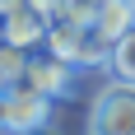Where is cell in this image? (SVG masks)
Segmentation results:
<instances>
[{
    "instance_id": "1",
    "label": "cell",
    "mask_w": 135,
    "mask_h": 135,
    "mask_svg": "<svg viewBox=\"0 0 135 135\" xmlns=\"http://www.w3.org/2000/svg\"><path fill=\"white\" fill-rule=\"evenodd\" d=\"M135 131V84L112 79L89 103V135H131Z\"/></svg>"
},
{
    "instance_id": "2",
    "label": "cell",
    "mask_w": 135,
    "mask_h": 135,
    "mask_svg": "<svg viewBox=\"0 0 135 135\" xmlns=\"http://www.w3.org/2000/svg\"><path fill=\"white\" fill-rule=\"evenodd\" d=\"M23 84H33L37 93H47V98H61L75 89V65L70 61H61V56H51L47 47H37V51L28 56V70H23Z\"/></svg>"
},
{
    "instance_id": "3",
    "label": "cell",
    "mask_w": 135,
    "mask_h": 135,
    "mask_svg": "<svg viewBox=\"0 0 135 135\" xmlns=\"http://www.w3.org/2000/svg\"><path fill=\"white\" fill-rule=\"evenodd\" d=\"M5 98H9V135H19V131H33V126H47L56 117V98H47V93H37L33 84H9L5 89Z\"/></svg>"
},
{
    "instance_id": "4",
    "label": "cell",
    "mask_w": 135,
    "mask_h": 135,
    "mask_svg": "<svg viewBox=\"0 0 135 135\" xmlns=\"http://www.w3.org/2000/svg\"><path fill=\"white\" fill-rule=\"evenodd\" d=\"M47 33H51V9H42L37 0L23 5V9H14V14H5V37L28 47V51L47 47Z\"/></svg>"
},
{
    "instance_id": "5",
    "label": "cell",
    "mask_w": 135,
    "mask_h": 135,
    "mask_svg": "<svg viewBox=\"0 0 135 135\" xmlns=\"http://www.w3.org/2000/svg\"><path fill=\"white\" fill-rule=\"evenodd\" d=\"M107 70H112V79H126V84H135V28H126L121 37L112 42Z\"/></svg>"
},
{
    "instance_id": "6",
    "label": "cell",
    "mask_w": 135,
    "mask_h": 135,
    "mask_svg": "<svg viewBox=\"0 0 135 135\" xmlns=\"http://www.w3.org/2000/svg\"><path fill=\"white\" fill-rule=\"evenodd\" d=\"M28 47H19V42H0V89H9V84H19L23 79V70H28Z\"/></svg>"
},
{
    "instance_id": "7",
    "label": "cell",
    "mask_w": 135,
    "mask_h": 135,
    "mask_svg": "<svg viewBox=\"0 0 135 135\" xmlns=\"http://www.w3.org/2000/svg\"><path fill=\"white\" fill-rule=\"evenodd\" d=\"M0 135H9V98H5V89H0Z\"/></svg>"
},
{
    "instance_id": "8",
    "label": "cell",
    "mask_w": 135,
    "mask_h": 135,
    "mask_svg": "<svg viewBox=\"0 0 135 135\" xmlns=\"http://www.w3.org/2000/svg\"><path fill=\"white\" fill-rule=\"evenodd\" d=\"M19 135H61V131H56V126L47 121V126H33V131H19Z\"/></svg>"
},
{
    "instance_id": "9",
    "label": "cell",
    "mask_w": 135,
    "mask_h": 135,
    "mask_svg": "<svg viewBox=\"0 0 135 135\" xmlns=\"http://www.w3.org/2000/svg\"><path fill=\"white\" fill-rule=\"evenodd\" d=\"M0 42H5V14H0Z\"/></svg>"
},
{
    "instance_id": "10",
    "label": "cell",
    "mask_w": 135,
    "mask_h": 135,
    "mask_svg": "<svg viewBox=\"0 0 135 135\" xmlns=\"http://www.w3.org/2000/svg\"><path fill=\"white\" fill-rule=\"evenodd\" d=\"M131 135H135V131H131Z\"/></svg>"
}]
</instances>
